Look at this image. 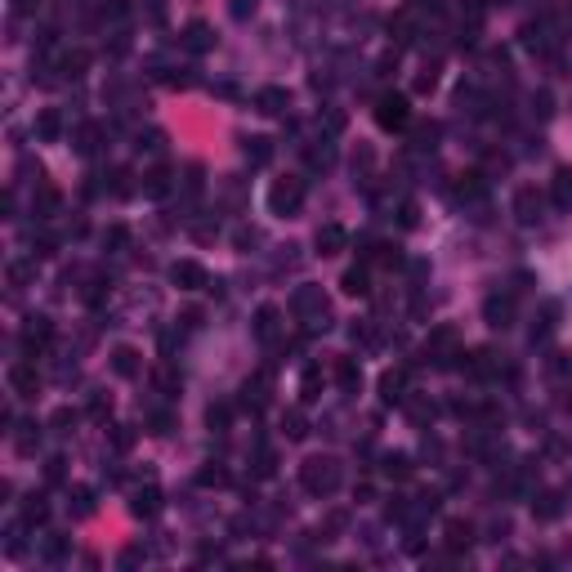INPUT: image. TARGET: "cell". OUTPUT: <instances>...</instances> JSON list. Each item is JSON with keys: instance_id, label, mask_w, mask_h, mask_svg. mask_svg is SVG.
<instances>
[{"instance_id": "cell-1", "label": "cell", "mask_w": 572, "mask_h": 572, "mask_svg": "<svg viewBox=\"0 0 572 572\" xmlns=\"http://www.w3.org/2000/svg\"><path fill=\"white\" fill-rule=\"evenodd\" d=\"M304 488L318 492V497H327V492L340 488V465L331 461V456H313V461H304Z\"/></svg>"}, {"instance_id": "cell-2", "label": "cell", "mask_w": 572, "mask_h": 572, "mask_svg": "<svg viewBox=\"0 0 572 572\" xmlns=\"http://www.w3.org/2000/svg\"><path fill=\"white\" fill-rule=\"evenodd\" d=\"M300 202H304V179H295V175H286L269 188V211L273 215H295Z\"/></svg>"}, {"instance_id": "cell-3", "label": "cell", "mask_w": 572, "mask_h": 572, "mask_svg": "<svg viewBox=\"0 0 572 572\" xmlns=\"http://www.w3.org/2000/svg\"><path fill=\"white\" fill-rule=\"evenodd\" d=\"M407 94H380L376 99V126L380 130H403L407 126Z\"/></svg>"}, {"instance_id": "cell-4", "label": "cell", "mask_w": 572, "mask_h": 572, "mask_svg": "<svg viewBox=\"0 0 572 572\" xmlns=\"http://www.w3.org/2000/svg\"><path fill=\"white\" fill-rule=\"evenodd\" d=\"M170 282H175L179 291H202V286H211V273L197 260H179L175 269H170Z\"/></svg>"}, {"instance_id": "cell-5", "label": "cell", "mask_w": 572, "mask_h": 572, "mask_svg": "<svg viewBox=\"0 0 572 572\" xmlns=\"http://www.w3.org/2000/svg\"><path fill=\"white\" fill-rule=\"evenodd\" d=\"M514 215H519V224H537L541 219V193L532 184H523L519 193H514Z\"/></svg>"}, {"instance_id": "cell-6", "label": "cell", "mask_w": 572, "mask_h": 572, "mask_svg": "<svg viewBox=\"0 0 572 572\" xmlns=\"http://www.w3.org/2000/svg\"><path fill=\"white\" fill-rule=\"evenodd\" d=\"M483 318H488L492 327H510V322H514V295H488Z\"/></svg>"}, {"instance_id": "cell-7", "label": "cell", "mask_w": 572, "mask_h": 572, "mask_svg": "<svg viewBox=\"0 0 572 572\" xmlns=\"http://www.w3.org/2000/svg\"><path fill=\"white\" fill-rule=\"evenodd\" d=\"M9 385H14V394H36V385H41V376H36V367L32 362H14L9 367Z\"/></svg>"}, {"instance_id": "cell-8", "label": "cell", "mask_w": 572, "mask_h": 572, "mask_svg": "<svg viewBox=\"0 0 572 572\" xmlns=\"http://www.w3.org/2000/svg\"><path fill=\"white\" fill-rule=\"evenodd\" d=\"M50 340H54L50 318H27V327H23V345H27V349H45Z\"/></svg>"}, {"instance_id": "cell-9", "label": "cell", "mask_w": 572, "mask_h": 572, "mask_svg": "<svg viewBox=\"0 0 572 572\" xmlns=\"http://www.w3.org/2000/svg\"><path fill=\"white\" fill-rule=\"evenodd\" d=\"M286 103H291V94L278 90V85H269V90L255 94V108H260L264 117H278V112H286Z\"/></svg>"}, {"instance_id": "cell-10", "label": "cell", "mask_w": 572, "mask_h": 572, "mask_svg": "<svg viewBox=\"0 0 572 572\" xmlns=\"http://www.w3.org/2000/svg\"><path fill=\"white\" fill-rule=\"evenodd\" d=\"M184 45L193 54H206V50H215V32L206 23H188V32H184Z\"/></svg>"}, {"instance_id": "cell-11", "label": "cell", "mask_w": 572, "mask_h": 572, "mask_svg": "<svg viewBox=\"0 0 572 572\" xmlns=\"http://www.w3.org/2000/svg\"><path fill=\"white\" fill-rule=\"evenodd\" d=\"M139 349H130V345H121V349H112V371H117V376H139Z\"/></svg>"}, {"instance_id": "cell-12", "label": "cell", "mask_w": 572, "mask_h": 572, "mask_svg": "<svg viewBox=\"0 0 572 572\" xmlns=\"http://www.w3.org/2000/svg\"><path fill=\"white\" fill-rule=\"evenodd\" d=\"M403 385H407V371L398 367V371H385V376H380V398H385V403H403Z\"/></svg>"}, {"instance_id": "cell-13", "label": "cell", "mask_w": 572, "mask_h": 572, "mask_svg": "<svg viewBox=\"0 0 572 572\" xmlns=\"http://www.w3.org/2000/svg\"><path fill=\"white\" fill-rule=\"evenodd\" d=\"M345 242H349V233L340 224H327V228H318V251L322 255H336V251H345Z\"/></svg>"}, {"instance_id": "cell-14", "label": "cell", "mask_w": 572, "mask_h": 572, "mask_svg": "<svg viewBox=\"0 0 572 572\" xmlns=\"http://www.w3.org/2000/svg\"><path fill=\"white\" fill-rule=\"evenodd\" d=\"M470 541H474V528L465 519H452V523H447V550H456V555H461V550H470Z\"/></svg>"}, {"instance_id": "cell-15", "label": "cell", "mask_w": 572, "mask_h": 572, "mask_svg": "<svg viewBox=\"0 0 572 572\" xmlns=\"http://www.w3.org/2000/svg\"><path fill=\"white\" fill-rule=\"evenodd\" d=\"M130 510H135L139 519H152V514L161 510V492H157V488H139L135 501H130Z\"/></svg>"}, {"instance_id": "cell-16", "label": "cell", "mask_w": 572, "mask_h": 572, "mask_svg": "<svg viewBox=\"0 0 572 572\" xmlns=\"http://www.w3.org/2000/svg\"><path fill=\"white\" fill-rule=\"evenodd\" d=\"M36 135H41L45 143H54V139L63 135V117H59V112H54V108H45L41 117H36Z\"/></svg>"}, {"instance_id": "cell-17", "label": "cell", "mask_w": 572, "mask_h": 572, "mask_svg": "<svg viewBox=\"0 0 572 572\" xmlns=\"http://www.w3.org/2000/svg\"><path fill=\"white\" fill-rule=\"evenodd\" d=\"M532 514H537L541 523L559 519V514H564V497H559V492H546V497H541V501H532Z\"/></svg>"}, {"instance_id": "cell-18", "label": "cell", "mask_w": 572, "mask_h": 572, "mask_svg": "<svg viewBox=\"0 0 572 572\" xmlns=\"http://www.w3.org/2000/svg\"><path fill=\"white\" fill-rule=\"evenodd\" d=\"M246 161H251V166H269V161H273V143L269 139H260V135H255V139H246Z\"/></svg>"}, {"instance_id": "cell-19", "label": "cell", "mask_w": 572, "mask_h": 572, "mask_svg": "<svg viewBox=\"0 0 572 572\" xmlns=\"http://www.w3.org/2000/svg\"><path fill=\"white\" fill-rule=\"evenodd\" d=\"M550 193H555L559 211H568L572 206V170H555V188H550Z\"/></svg>"}, {"instance_id": "cell-20", "label": "cell", "mask_w": 572, "mask_h": 572, "mask_svg": "<svg viewBox=\"0 0 572 572\" xmlns=\"http://www.w3.org/2000/svg\"><path fill=\"white\" fill-rule=\"evenodd\" d=\"M273 331H278V309H273V304H264V309L255 313V336H260V340H273Z\"/></svg>"}, {"instance_id": "cell-21", "label": "cell", "mask_w": 572, "mask_h": 572, "mask_svg": "<svg viewBox=\"0 0 572 572\" xmlns=\"http://www.w3.org/2000/svg\"><path fill=\"white\" fill-rule=\"evenodd\" d=\"M45 519H50V505H45V497H27L23 523H27V528H36V523H45Z\"/></svg>"}, {"instance_id": "cell-22", "label": "cell", "mask_w": 572, "mask_h": 572, "mask_svg": "<svg viewBox=\"0 0 572 572\" xmlns=\"http://www.w3.org/2000/svg\"><path fill=\"white\" fill-rule=\"evenodd\" d=\"M336 380H340L345 389H358V385H362V371H358V362H354V358H340V362H336Z\"/></svg>"}, {"instance_id": "cell-23", "label": "cell", "mask_w": 572, "mask_h": 572, "mask_svg": "<svg viewBox=\"0 0 572 572\" xmlns=\"http://www.w3.org/2000/svg\"><path fill=\"white\" fill-rule=\"evenodd\" d=\"M340 286H345V295H367L371 291V286H367V269H362V264H358V269H349L345 278H340Z\"/></svg>"}, {"instance_id": "cell-24", "label": "cell", "mask_w": 572, "mask_h": 572, "mask_svg": "<svg viewBox=\"0 0 572 572\" xmlns=\"http://www.w3.org/2000/svg\"><path fill=\"white\" fill-rule=\"evenodd\" d=\"M367 260H371V264H385V269H398V264H403V255H398L394 246L380 242V246H371V251H367Z\"/></svg>"}, {"instance_id": "cell-25", "label": "cell", "mask_w": 572, "mask_h": 572, "mask_svg": "<svg viewBox=\"0 0 572 572\" xmlns=\"http://www.w3.org/2000/svg\"><path fill=\"white\" fill-rule=\"evenodd\" d=\"M318 389H322V371L309 367V371H304V380H300V398H304V403H318Z\"/></svg>"}, {"instance_id": "cell-26", "label": "cell", "mask_w": 572, "mask_h": 572, "mask_svg": "<svg viewBox=\"0 0 572 572\" xmlns=\"http://www.w3.org/2000/svg\"><path fill=\"white\" fill-rule=\"evenodd\" d=\"M385 474H389V479H412V461H407L403 452L385 456Z\"/></svg>"}, {"instance_id": "cell-27", "label": "cell", "mask_w": 572, "mask_h": 572, "mask_svg": "<svg viewBox=\"0 0 572 572\" xmlns=\"http://www.w3.org/2000/svg\"><path fill=\"white\" fill-rule=\"evenodd\" d=\"M143 179H148V184H143V193H148V197H166L170 193V175H166V170H152V175H143Z\"/></svg>"}, {"instance_id": "cell-28", "label": "cell", "mask_w": 572, "mask_h": 572, "mask_svg": "<svg viewBox=\"0 0 572 572\" xmlns=\"http://www.w3.org/2000/svg\"><path fill=\"white\" fill-rule=\"evenodd\" d=\"M85 68H90V54H85V50H72V54H63V76H81Z\"/></svg>"}, {"instance_id": "cell-29", "label": "cell", "mask_w": 572, "mask_h": 572, "mask_svg": "<svg viewBox=\"0 0 572 572\" xmlns=\"http://www.w3.org/2000/svg\"><path fill=\"white\" fill-rule=\"evenodd\" d=\"M18 429H23V434L14 438V443H18V452H23V456H32V452H36V443H41V429H36V425H18Z\"/></svg>"}, {"instance_id": "cell-30", "label": "cell", "mask_w": 572, "mask_h": 572, "mask_svg": "<svg viewBox=\"0 0 572 572\" xmlns=\"http://www.w3.org/2000/svg\"><path fill=\"white\" fill-rule=\"evenodd\" d=\"M479 193H483V175H479V170L461 175V184H456V197H479Z\"/></svg>"}, {"instance_id": "cell-31", "label": "cell", "mask_w": 572, "mask_h": 572, "mask_svg": "<svg viewBox=\"0 0 572 572\" xmlns=\"http://www.w3.org/2000/svg\"><path fill=\"white\" fill-rule=\"evenodd\" d=\"M197 483H202V488H224V483H228V470L211 465V470H202V474H197Z\"/></svg>"}, {"instance_id": "cell-32", "label": "cell", "mask_w": 572, "mask_h": 572, "mask_svg": "<svg viewBox=\"0 0 572 572\" xmlns=\"http://www.w3.org/2000/svg\"><path fill=\"white\" fill-rule=\"evenodd\" d=\"M282 429H286V438H304V434H309V425H304V416H300V412L282 416Z\"/></svg>"}, {"instance_id": "cell-33", "label": "cell", "mask_w": 572, "mask_h": 572, "mask_svg": "<svg viewBox=\"0 0 572 572\" xmlns=\"http://www.w3.org/2000/svg\"><path fill=\"white\" fill-rule=\"evenodd\" d=\"M36 211L50 219L54 211H59V193H54V188H41V202H36Z\"/></svg>"}, {"instance_id": "cell-34", "label": "cell", "mask_w": 572, "mask_h": 572, "mask_svg": "<svg viewBox=\"0 0 572 572\" xmlns=\"http://www.w3.org/2000/svg\"><path fill=\"white\" fill-rule=\"evenodd\" d=\"M72 501H76V514H90V510H94V492H90V488H76Z\"/></svg>"}, {"instance_id": "cell-35", "label": "cell", "mask_w": 572, "mask_h": 572, "mask_svg": "<svg viewBox=\"0 0 572 572\" xmlns=\"http://www.w3.org/2000/svg\"><path fill=\"white\" fill-rule=\"evenodd\" d=\"M434 85H438V72H434V68H425L421 76H416V94H429Z\"/></svg>"}, {"instance_id": "cell-36", "label": "cell", "mask_w": 572, "mask_h": 572, "mask_svg": "<svg viewBox=\"0 0 572 572\" xmlns=\"http://www.w3.org/2000/svg\"><path fill=\"white\" fill-rule=\"evenodd\" d=\"M32 264H14V269H9V282H14V286H23V282H32Z\"/></svg>"}, {"instance_id": "cell-37", "label": "cell", "mask_w": 572, "mask_h": 572, "mask_svg": "<svg viewBox=\"0 0 572 572\" xmlns=\"http://www.w3.org/2000/svg\"><path fill=\"white\" fill-rule=\"evenodd\" d=\"M228 416H233V412H228V403H215V407H211V425H215V429H224Z\"/></svg>"}, {"instance_id": "cell-38", "label": "cell", "mask_w": 572, "mask_h": 572, "mask_svg": "<svg viewBox=\"0 0 572 572\" xmlns=\"http://www.w3.org/2000/svg\"><path fill=\"white\" fill-rule=\"evenodd\" d=\"M170 425H175V416H170V412H157V416H152V434H170Z\"/></svg>"}, {"instance_id": "cell-39", "label": "cell", "mask_w": 572, "mask_h": 572, "mask_svg": "<svg viewBox=\"0 0 572 572\" xmlns=\"http://www.w3.org/2000/svg\"><path fill=\"white\" fill-rule=\"evenodd\" d=\"M54 425L68 434V425H76V412H72V407H59V412H54Z\"/></svg>"}, {"instance_id": "cell-40", "label": "cell", "mask_w": 572, "mask_h": 572, "mask_svg": "<svg viewBox=\"0 0 572 572\" xmlns=\"http://www.w3.org/2000/svg\"><path fill=\"white\" fill-rule=\"evenodd\" d=\"M126 179H130L126 170H117V175H112V197H126V193H130V184H126Z\"/></svg>"}, {"instance_id": "cell-41", "label": "cell", "mask_w": 572, "mask_h": 572, "mask_svg": "<svg viewBox=\"0 0 572 572\" xmlns=\"http://www.w3.org/2000/svg\"><path fill=\"white\" fill-rule=\"evenodd\" d=\"M157 385L166 389V394H175V389H179V376H175V371H157Z\"/></svg>"}, {"instance_id": "cell-42", "label": "cell", "mask_w": 572, "mask_h": 572, "mask_svg": "<svg viewBox=\"0 0 572 572\" xmlns=\"http://www.w3.org/2000/svg\"><path fill=\"white\" fill-rule=\"evenodd\" d=\"M179 322H184L188 331H193V327H202V309H184V313H179Z\"/></svg>"}, {"instance_id": "cell-43", "label": "cell", "mask_w": 572, "mask_h": 572, "mask_svg": "<svg viewBox=\"0 0 572 572\" xmlns=\"http://www.w3.org/2000/svg\"><path fill=\"white\" fill-rule=\"evenodd\" d=\"M309 161H313V166H322V170H327V166H331V148H313V152H309Z\"/></svg>"}, {"instance_id": "cell-44", "label": "cell", "mask_w": 572, "mask_h": 572, "mask_svg": "<svg viewBox=\"0 0 572 572\" xmlns=\"http://www.w3.org/2000/svg\"><path fill=\"white\" fill-rule=\"evenodd\" d=\"M416 215H421V211H416V202H403V228H412Z\"/></svg>"}, {"instance_id": "cell-45", "label": "cell", "mask_w": 572, "mask_h": 572, "mask_svg": "<svg viewBox=\"0 0 572 572\" xmlns=\"http://www.w3.org/2000/svg\"><path fill=\"white\" fill-rule=\"evenodd\" d=\"M255 9V0H233V18H246Z\"/></svg>"}, {"instance_id": "cell-46", "label": "cell", "mask_w": 572, "mask_h": 572, "mask_svg": "<svg viewBox=\"0 0 572 572\" xmlns=\"http://www.w3.org/2000/svg\"><path fill=\"white\" fill-rule=\"evenodd\" d=\"M103 242H108V246H126V228H112V233L103 237Z\"/></svg>"}, {"instance_id": "cell-47", "label": "cell", "mask_w": 572, "mask_h": 572, "mask_svg": "<svg viewBox=\"0 0 572 572\" xmlns=\"http://www.w3.org/2000/svg\"><path fill=\"white\" fill-rule=\"evenodd\" d=\"M532 108H537L541 117H550V94H537V99H532Z\"/></svg>"}, {"instance_id": "cell-48", "label": "cell", "mask_w": 572, "mask_h": 572, "mask_svg": "<svg viewBox=\"0 0 572 572\" xmlns=\"http://www.w3.org/2000/svg\"><path fill=\"white\" fill-rule=\"evenodd\" d=\"M45 474H50V483H59L63 479V461H50V465H45Z\"/></svg>"}, {"instance_id": "cell-49", "label": "cell", "mask_w": 572, "mask_h": 572, "mask_svg": "<svg viewBox=\"0 0 572 572\" xmlns=\"http://www.w3.org/2000/svg\"><path fill=\"white\" fill-rule=\"evenodd\" d=\"M327 130H331V135H336V130H345V117H340V112H331V117H327Z\"/></svg>"}, {"instance_id": "cell-50", "label": "cell", "mask_w": 572, "mask_h": 572, "mask_svg": "<svg viewBox=\"0 0 572 572\" xmlns=\"http://www.w3.org/2000/svg\"><path fill=\"white\" fill-rule=\"evenodd\" d=\"M14 5H18V14H32V9L41 5V0H14Z\"/></svg>"}]
</instances>
